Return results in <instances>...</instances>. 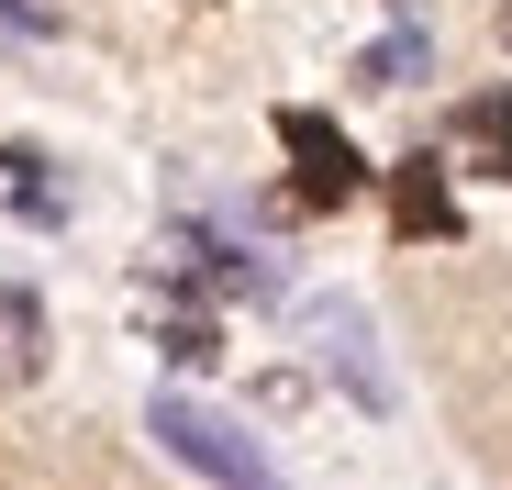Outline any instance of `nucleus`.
<instances>
[{"label":"nucleus","mask_w":512,"mask_h":490,"mask_svg":"<svg viewBox=\"0 0 512 490\" xmlns=\"http://www.w3.org/2000/svg\"><path fill=\"white\" fill-rule=\"evenodd\" d=\"M156 446L179 457V468H201L212 490H279V468H268V446H245V424H223L212 401H190V390H156Z\"/></svg>","instance_id":"1"},{"label":"nucleus","mask_w":512,"mask_h":490,"mask_svg":"<svg viewBox=\"0 0 512 490\" xmlns=\"http://www.w3.org/2000/svg\"><path fill=\"white\" fill-rule=\"evenodd\" d=\"M279 145H290V168H301V179H290V190H301V212L357 201V179H368V168H357V145H346V123H334V112H301V101H290V112H279Z\"/></svg>","instance_id":"2"},{"label":"nucleus","mask_w":512,"mask_h":490,"mask_svg":"<svg viewBox=\"0 0 512 490\" xmlns=\"http://www.w3.org/2000/svg\"><path fill=\"white\" fill-rule=\"evenodd\" d=\"M390 234H412V245H446L457 234V190H446L435 156H401V168H390Z\"/></svg>","instance_id":"3"},{"label":"nucleus","mask_w":512,"mask_h":490,"mask_svg":"<svg viewBox=\"0 0 512 490\" xmlns=\"http://www.w3.org/2000/svg\"><path fill=\"white\" fill-rule=\"evenodd\" d=\"M167 268H179V279H201V290H268V268H256L245 245L201 234V223H179V234H167Z\"/></svg>","instance_id":"4"},{"label":"nucleus","mask_w":512,"mask_h":490,"mask_svg":"<svg viewBox=\"0 0 512 490\" xmlns=\"http://www.w3.org/2000/svg\"><path fill=\"white\" fill-rule=\"evenodd\" d=\"M312 335H323V368L346 379L357 401H390V379H379V357H368V323H357L346 301H312Z\"/></svg>","instance_id":"5"},{"label":"nucleus","mask_w":512,"mask_h":490,"mask_svg":"<svg viewBox=\"0 0 512 490\" xmlns=\"http://www.w3.org/2000/svg\"><path fill=\"white\" fill-rule=\"evenodd\" d=\"M45 368V301L23 279H0V390H23Z\"/></svg>","instance_id":"6"},{"label":"nucleus","mask_w":512,"mask_h":490,"mask_svg":"<svg viewBox=\"0 0 512 490\" xmlns=\"http://www.w3.org/2000/svg\"><path fill=\"white\" fill-rule=\"evenodd\" d=\"M457 145L479 156L490 179H512V90H479V101H457Z\"/></svg>","instance_id":"7"},{"label":"nucleus","mask_w":512,"mask_h":490,"mask_svg":"<svg viewBox=\"0 0 512 490\" xmlns=\"http://www.w3.org/2000/svg\"><path fill=\"white\" fill-rule=\"evenodd\" d=\"M0 201H12V212H34V223H56L67 201H56V179H45V156L34 145H12V156H0Z\"/></svg>","instance_id":"8"},{"label":"nucleus","mask_w":512,"mask_h":490,"mask_svg":"<svg viewBox=\"0 0 512 490\" xmlns=\"http://www.w3.org/2000/svg\"><path fill=\"white\" fill-rule=\"evenodd\" d=\"M156 346L179 357V368H212V357H223V335H212V312H156Z\"/></svg>","instance_id":"9"},{"label":"nucleus","mask_w":512,"mask_h":490,"mask_svg":"<svg viewBox=\"0 0 512 490\" xmlns=\"http://www.w3.org/2000/svg\"><path fill=\"white\" fill-rule=\"evenodd\" d=\"M412 67H423V34H390V45L368 56V78H412Z\"/></svg>","instance_id":"10"},{"label":"nucleus","mask_w":512,"mask_h":490,"mask_svg":"<svg viewBox=\"0 0 512 490\" xmlns=\"http://www.w3.org/2000/svg\"><path fill=\"white\" fill-rule=\"evenodd\" d=\"M0 23H12V34H45V12H23V0H0Z\"/></svg>","instance_id":"11"},{"label":"nucleus","mask_w":512,"mask_h":490,"mask_svg":"<svg viewBox=\"0 0 512 490\" xmlns=\"http://www.w3.org/2000/svg\"><path fill=\"white\" fill-rule=\"evenodd\" d=\"M501 45H512V12H501Z\"/></svg>","instance_id":"12"}]
</instances>
